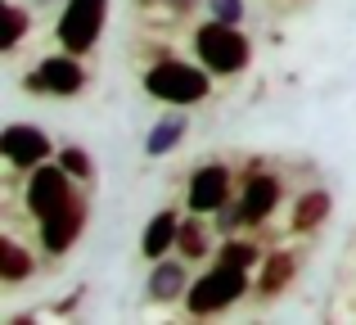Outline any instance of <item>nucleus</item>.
<instances>
[{
  "instance_id": "obj_10",
  "label": "nucleus",
  "mask_w": 356,
  "mask_h": 325,
  "mask_svg": "<svg viewBox=\"0 0 356 325\" xmlns=\"http://www.w3.org/2000/svg\"><path fill=\"white\" fill-rule=\"evenodd\" d=\"M86 221H90V203H86V199H72L63 212H54V217L36 221V239H41V253H50V257L72 253V244L86 235Z\"/></svg>"
},
{
  "instance_id": "obj_2",
  "label": "nucleus",
  "mask_w": 356,
  "mask_h": 325,
  "mask_svg": "<svg viewBox=\"0 0 356 325\" xmlns=\"http://www.w3.org/2000/svg\"><path fill=\"white\" fill-rule=\"evenodd\" d=\"M194 59H199L212 77H239L252 63V41L239 23L208 18V23L194 27Z\"/></svg>"
},
{
  "instance_id": "obj_21",
  "label": "nucleus",
  "mask_w": 356,
  "mask_h": 325,
  "mask_svg": "<svg viewBox=\"0 0 356 325\" xmlns=\"http://www.w3.org/2000/svg\"><path fill=\"white\" fill-rule=\"evenodd\" d=\"M208 5V18H221V23H243L248 18V0H203Z\"/></svg>"
},
{
  "instance_id": "obj_11",
  "label": "nucleus",
  "mask_w": 356,
  "mask_h": 325,
  "mask_svg": "<svg viewBox=\"0 0 356 325\" xmlns=\"http://www.w3.org/2000/svg\"><path fill=\"white\" fill-rule=\"evenodd\" d=\"M190 285H194L190 262H185L181 253H176V257L167 253V257H158L154 271H149V280H145V299H149V303H185Z\"/></svg>"
},
{
  "instance_id": "obj_9",
  "label": "nucleus",
  "mask_w": 356,
  "mask_h": 325,
  "mask_svg": "<svg viewBox=\"0 0 356 325\" xmlns=\"http://www.w3.org/2000/svg\"><path fill=\"white\" fill-rule=\"evenodd\" d=\"M0 154H5V163L14 167V172H32L36 163L54 159L59 145H54L50 132H41L36 122H9L5 132H0Z\"/></svg>"
},
{
  "instance_id": "obj_3",
  "label": "nucleus",
  "mask_w": 356,
  "mask_h": 325,
  "mask_svg": "<svg viewBox=\"0 0 356 325\" xmlns=\"http://www.w3.org/2000/svg\"><path fill=\"white\" fill-rule=\"evenodd\" d=\"M248 290H252V271L230 262H212L203 276H194L190 294H185V312L190 317H221V312H230L235 303L248 299Z\"/></svg>"
},
{
  "instance_id": "obj_23",
  "label": "nucleus",
  "mask_w": 356,
  "mask_h": 325,
  "mask_svg": "<svg viewBox=\"0 0 356 325\" xmlns=\"http://www.w3.org/2000/svg\"><path fill=\"white\" fill-rule=\"evenodd\" d=\"M140 5H158V0H140Z\"/></svg>"
},
{
  "instance_id": "obj_13",
  "label": "nucleus",
  "mask_w": 356,
  "mask_h": 325,
  "mask_svg": "<svg viewBox=\"0 0 356 325\" xmlns=\"http://www.w3.org/2000/svg\"><path fill=\"white\" fill-rule=\"evenodd\" d=\"M176 239H181V212L158 208L154 217L145 221V230H140V253H145L149 262H158V257L176 253Z\"/></svg>"
},
{
  "instance_id": "obj_4",
  "label": "nucleus",
  "mask_w": 356,
  "mask_h": 325,
  "mask_svg": "<svg viewBox=\"0 0 356 325\" xmlns=\"http://www.w3.org/2000/svg\"><path fill=\"white\" fill-rule=\"evenodd\" d=\"M77 185L81 181L59 159L36 163L32 172H27V181H23V208H27V217H32V221H45V217H54V212H63L72 199H81Z\"/></svg>"
},
{
  "instance_id": "obj_18",
  "label": "nucleus",
  "mask_w": 356,
  "mask_h": 325,
  "mask_svg": "<svg viewBox=\"0 0 356 325\" xmlns=\"http://www.w3.org/2000/svg\"><path fill=\"white\" fill-rule=\"evenodd\" d=\"M261 257H266V248H261L257 239H248V235H221V244H217V262L243 267V271H257Z\"/></svg>"
},
{
  "instance_id": "obj_14",
  "label": "nucleus",
  "mask_w": 356,
  "mask_h": 325,
  "mask_svg": "<svg viewBox=\"0 0 356 325\" xmlns=\"http://www.w3.org/2000/svg\"><path fill=\"white\" fill-rule=\"evenodd\" d=\"M334 212V194L325 190V185H312V190H302L293 199V212H289V230L293 235H316V230L330 221Z\"/></svg>"
},
{
  "instance_id": "obj_19",
  "label": "nucleus",
  "mask_w": 356,
  "mask_h": 325,
  "mask_svg": "<svg viewBox=\"0 0 356 325\" xmlns=\"http://www.w3.org/2000/svg\"><path fill=\"white\" fill-rule=\"evenodd\" d=\"M27 27H32V14H27V9L18 5V0H5V36H0V50L14 54L18 45H23Z\"/></svg>"
},
{
  "instance_id": "obj_8",
  "label": "nucleus",
  "mask_w": 356,
  "mask_h": 325,
  "mask_svg": "<svg viewBox=\"0 0 356 325\" xmlns=\"http://www.w3.org/2000/svg\"><path fill=\"white\" fill-rule=\"evenodd\" d=\"M230 199H235V172H230L226 163H203V167H194L190 181H185V208L190 212L212 217V212L226 208Z\"/></svg>"
},
{
  "instance_id": "obj_1",
  "label": "nucleus",
  "mask_w": 356,
  "mask_h": 325,
  "mask_svg": "<svg viewBox=\"0 0 356 325\" xmlns=\"http://www.w3.org/2000/svg\"><path fill=\"white\" fill-rule=\"evenodd\" d=\"M140 86H145L149 100H158L167 109H194L212 95V72L190 59H154L140 72Z\"/></svg>"
},
{
  "instance_id": "obj_7",
  "label": "nucleus",
  "mask_w": 356,
  "mask_h": 325,
  "mask_svg": "<svg viewBox=\"0 0 356 325\" xmlns=\"http://www.w3.org/2000/svg\"><path fill=\"white\" fill-rule=\"evenodd\" d=\"M280 199H284V181H280L275 172H266L261 163H248V172H243V185H239V212H243V226H248V230L266 226V221L275 217Z\"/></svg>"
},
{
  "instance_id": "obj_5",
  "label": "nucleus",
  "mask_w": 356,
  "mask_h": 325,
  "mask_svg": "<svg viewBox=\"0 0 356 325\" xmlns=\"http://www.w3.org/2000/svg\"><path fill=\"white\" fill-rule=\"evenodd\" d=\"M104 23H108V0H63L59 18H54V41H59V50L86 59L104 36Z\"/></svg>"
},
{
  "instance_id": "obj_15",
  "label": "nucleus",
  "mask_w": 356,
  "mask_h": 325,
  "mask_svg": "<svg viewBox=\"0 0 356 325\" xmlns=\"http://www.w3.org/2000/svg\"><path fill=\"white\" fill-rule=\"evenodd\" d=\"M190 136V113L185 109H172V113H163L154 127L145 132V159H167V154L176 150V145Z\"/></svg>"
},
{
  "instance_id": "obj_17",
  "label": "nucleus",
  "mask_w": 356,
  "mask_h": 325,
  "mask_svg": "<svg viewBox=\"0 0 356 325\" xmlns=\"http://www.w3.org/2000/svg\"><path fill=\"white\" fill-rule=\"evenodd\" d=\"M36 276V253L27 244H18L14 235H0V280L5 285H23Z\"/></svg>"
},
{
  "instance_id": "obj_22",
  "label": "nucleus",
  "mask_w": 356,
  "mask_h": 325,
  "mask_svg": "<svg viewBox=\"0 0 356 325\" xmlns=\"http://www.w3.org/2000/svg\"><path fill=\"white\" fill-rule=\"evenodd\" d=\"M203 0H167V9H172L176 18H185V14H194V9H199Z\"/></svg>"
},
{
  "instance_id": "obj_12",
  "label": "nucleus",
  "mask_w": 356,
  "mask_h": 325,
  "mask_svg": "<svg viewBox=\"0 0 356 325\" xmlns=\"http://www.w3.org/2000/svg\"><path fill=\"white\" fill-rule=\"evenodd\" d=\"M293 276H298V253H289V248H266L261 267L252 271V290H257V299L270 303L293 285Z\"/></svg>"
},
{
  "instance_id": "obj_24",
  "label": "nucleus",
  "mask_w": 356,
  "mask_h": 325,
  "mask_svg": "<svg viewBox=\"0 0 356 325\" xmlns=\"http://www.w3.org/2000/svg\"><path fill=\"white\" fill-rule=\"evenodd\" d=\"M36 5H54V0H36Z\"/></svg>"
},
{
  "instance_id": "obj_16",
  "label": "nucleus",
  "mask_w": 356,
  "mask_h": 325,
  "mask_svg": "<svg viewBox=\"0 0 356 325\" xmlns=\"http://www.w3.org/2000/svg\"><path fill=\"white\" fill-rule=\"evenodd\" d=\"M212 226L217 221L203 217V212H190V217H181V239H176V253L185 257V262H208L217 248H212Z\"/></svg>"
},
{
  "instance_id": "obj_6",
  "label": "nucleus",
  "mask_w": 356,
  "mask_h": 325,
  "mask_svg": "<svg viewBox=\"0 0 356 325\" xmlns=\"http://www.w3.org/2000/svg\"><path fill=\"white\" fill-rule=\"evenodd\" d=\"M86 81H90V72H86V63H81V54L59 50V54H45V59H36V68H27L23 90H27V95L72 100V95H81V90H86Z\"/></svg>"
},
{
  "instance_id": "obj_20",
  "label": "nucleus",
  "mask_w": 356,
  "mask_h": 325,
  "mask_svg": "<svg viewBox=\"0 0 356 325\" xmlns=\"http://www.w3.org/2000/svg\"><path fill=\"white\" fill-rule=\"evenodd\" d=\"M54 159L68 167V172L77 176L81 185H90V181H95V159H90V154L81 150V145H59V154H54Z\"/></svg>"
}]
</instances>
